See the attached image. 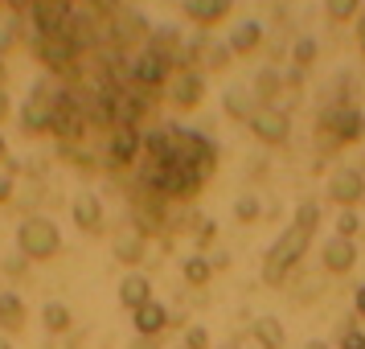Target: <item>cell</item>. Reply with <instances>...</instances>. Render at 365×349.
<instances>
[{
    "label": "cell",
    "instance_id": "cell-1",
    "mask_svg": "<svg viewBox=\"0 0 365 349\" xmlns=\"http://www.w3.org/2000/svg\"><path fill=\"white\" fill-rule=\"evenodd\" d=\"M316 218H320V206L316 201H304L296 210V218H292V226L267 247L263 255V280L275 288V283L287 280V271L299 263V255L308 251V243H312V234H316Z\"/></svg>",
    "mask_w": 365,
    "mask_h": 349
},
{
    "label": "cell",
    "instance_id": "cell-2",
    "mask_svg": "<svg viewBox=\"0 0 365 349\" xmlns=\"http://www.w3.org/2000/svg\"><path fill=\"white\" fill-rule=\"evenodd\" d=\"M201 168L193 165H156L152 161L148 168H144V181H148V189L156 193V198H193L201 189Z\"/></svg>",
    "mask_w": 365,
    "mask_h": 349
},
{
    "label": "cell",
    "instance_id": "cell-3",
    "mask_svg": "<svg viewBox=\"0 0 365 349\" xmlns=\"http://www.w3.org/2000/svg\"><path fill=\"white\" fill-rule=\"evenodd\" d=\"M17 251L29 263H34V259H53V255L62 251V234H58V226H53L46 214H34L17 226Z\"/></svg>",
    "mask_w": 365,
    "mask_h": 349
},
{
    "label": "cell",
    "instance_id": "cell-4",
    "mask_svg": "<svg viewBox=\"0 0 365 349\" xmlns=\"http://www.w3.org/2000/svg\"><path fill=\"white\" fill-rule=\"evenodd\" d=\"M86 111H83V103L74 99L70 91H62V99L50 107V132L62 140V144H74V140H83V132H86Z\"/></svg>",
    "mask_w": 365,
    "mask_h": 349
},
{
    "label": "cell",
    "instance_id": "cell-5",
    "mask_svg": "<svg viewBox=\"0 0 365 349\" xmlns=\"http://www.w3.org/2000/svg\"><path fill=\"white\" fill-rule=\"evenodd\" d=\"M320 128L332 132V144H349V140H361L365 136V116L357 107H349V103H336V107H329L320 116Z\"/></svg>",
    "mask_w": 365,
    "mask_h": 349
},
{
    "label": "cell",
    "instance_id": "cell-6",
    "mask_svg": "<svg viewBox=\"0 0 365 349\" xmlns=\"http://www.w3.org/2000/svg\"><path fill=\"white\" fill-rule=\"evenodd\" d=\"M168 103L177 111H193L205 99V83H201V70H173L168 74Z\"/></svg>",
    "mask_w": 365,
    "mask_h": 349
},
{
    "label": "cell",
    "instance_id": "cell-7",
    "mask_svg": "<svg viewBox=\"0 0 365 349\" xmlns=\"http://www.w3.org/2000/svg\"><path fill=\"white\" fill-rule=\"evenodd\" d=\"M250 132L259 136L263 144H287V136H292V119H287L283 107L267 103V107H259V111L250 116Z\"/></svg>",
    "mask_w": 365,
    "mask_h": 349
},
{
    "label": "cell",
    "instance_id": "cell-8",
    "mask_svg": "<svg viewBox=\"0 0 365 349\" xmlns=\"http://www.w3.org/2000/svg\"><path fill=\"white\" fill-rule=\"evenodd\" d=\"M128 66H132V79H135L140 86H165L168 74H173V70H168V58H165L160 50H152V46L135 54Z\"/></svg>",
    "mask_w": 365,
    "mask_h": 349
},
{
    "label": "cell",
    "instance_id": "cell-9",
    "mask_svg": "<svg viewBox=\"0 0 365 349\" xmlns=\"http://www.w3.org/2000/svg\"><path fill=\"white\" fill-rule=\"evenodd\" d=\"M329 198L336 201L341 210H353V206L365 198V173H357V168H341V173H332L329 177Z\"/></svg>",
    "mask_w": 365,
    "mask_h": 349
},
{
    "label": "cell",
    "instance_id": "cell-10",
    "mask_svg": "<svg viewBox=\"0 0 365 349\" xmlns=\"http://www.w3.org/2000/svg\"><path fill=\"white\" fill-rule=\"evenodd\" d=\"M70 218L78 222V231L103 234V198L95 193V189H83L78 198L70 201Z\"/></svg>",
    "mask_w": 365,
    "mask_h": 349
},
{
    "label": "cell",
    "instance_id": "cell-11",
    "mask_svg": "<svg viewBox=\"0 0 365 349\" xmlns=\"http://www.w3.org/2000/svg\"><path fill=\"white\" fill-rule=\"evenodd\" d=\"M37 58L50 66V74H74V46L66 37H41L37 41Z\"/></svg>",
    "mask_w": 365,
    "mask_h": 349
},
{
    "label": "cell",
    "instance_id": "cell-12",
    "mask_svg": "<svg viewBox=\"0 0 365 349\" xmlns=\"http://www.w3.org/2000/svg\"><path fill=\"white\" fill-rule=\"evenodd\" d=\"M144 144V136L135 128H111V144H107V165H132L135 152Z\"/></svg>",
    "mask_w": 365,
    "mask_h": 349
},
{
    "label": "cell",
    "instance_id": "cell-13",
    "mask_svg": "<svg viewBox=\"0 0 365 349\" xmlns=\"http://www.w3.org/2000/svg\"><path fill=\"white\" fill-rule=\"evenodd\" d=\"M132 325H135L140 337H156V333H165L168 325H173V316H168V308L160 300H148V304H140L132 313Z\"/></svg>",
    "mask_w": 365,
    "mask_h": 349
},
{
    "label": "cell",
    "instance_id": "cell-14",
    "mask_svg": "<svg viewBox=\"0 0 365 349\" xmlns=\"http://www.w3.org/2000/svg\"><path fill=\"white\" fill-rule=\"evenodd\" d=\"M353 263H357V247H353V238L332 234L329 243H324V267H329L332 275H345V271H353Z\"/></svg>",
    "mask_w": 365,
    "mask_h": 349
},
{
    "label": "cell",
    "instance_id": "cell-15",
    "mask_svg": "<svg viewBox=\"0 0 365 349\" xmlns=\"http://www.w3.org/2000/svg\"><path fill=\"white\" fill-rule=\"evenodd\" d=\"M234 9V0H185V17L193 21V25H217V21L226 17Z\"/></svg>",
    "mask_w": 365,
    "mask_h": 349
},
{
    "label": "cell",
    "instance_id": "cell-16",
    "mask_svg": "<svg viewBox=\"0 0 365 349\" xmlns=\"http://www.w3.org/2000/svg\"><path fill=\"white\" fill-rule=\"evenodd\" d=\"M152 300V283H148V275H140V271H128L123 280H119V304L123 308H140V304H148Z\"/></svg>",
    "mask_w": 365,
    "mask_h": 349
},
{
    "label": "cell",
    "instance_id": "cell-17",
    "mask_svg": "<svg viewBox=\"0 0 365 349\" xmlns=\"http://www.w3.org/2000/svg\"><path fill=\"white\" fill-rule=\"evenodd\" d=\"M230 54H255L259 46H263V25L259 21H242V25H234V34H230Z\"/></svg>",
    "mask_w": 365,
    "mask_h": 349
},
{
    "label": "cell",
    "instance_id": "cell-18",
    "mask_svg": "<svg viewBox=\"0 0 365 349\" xmlns=\"http://www.w3.org/2000/svg\"><path fill=\"white\" fill-rule=\"evenodd\" d=\"M115 259L128 263V267L144 259V234L135 231V226H123V231L115 234Z\"/></svg>",
    "mask_w": 365,
    "mask_h": 349
},
{
    "label": "cell",
    "instance_id": "cell-19",
    "mask_svg": "<svg viewBox=\"0 0 365 349\" xmlns=\"http://www.w3.org/2000/svg\"><path fill=\"white\" fill-rule=\"evenodd\" d=\"M255 341L263 349H283L287 345V333H283V325L275 316H259V320H255Z\"/></svg>",
    "mask_w": 365,
    "mask_h": 349
},
{
    "label": "cell",
    "instance_id": "cell-20",
    "mask_svg": "<svg viewBox=\"0 0 365 349\" xmlns=\"http://www.w3.org/2000/svg\"><path fill=\"white\" fill-rule=\"evenodd\" d=\"M0 325L9 333H17L25 325V304H21L17 292H0Z\"/></svg>",
    "mask_w": 365,
    "mask_h": 349
},
{
    "label": "cell",
    "instance_id": "cell-21",
    "mask_svg": "<svg viewBox=\"0 0 365 349\" xmlns=\"http://www.w3.org/2000/svg\"><path fill=\"white\" fill-rule=\"evenodd\" d=\"M21 128L29 136H41V132H50V107H41V103H25L21 107Z\"/></svg>",
    "mask_w": 365,
    "mask_h": 349
},
{
    "label": "cell",
    "instance_id": "cell-22",
    "mask_svg": "<svg viewBox=\"0 0 365 349\" xmlns=\"http://www.w3.org/2000/svg\"><path fill=\"white\" fill-rule=\"evenodd\" d=\"M41 320H46L50 333H70V320H74V316H70V308L62 300H50V304L41 308Z\"/></svg>",
    "mask_w": 365,
    "mask_h": 349
},
{
    "label": "cell",
    "instance_id": "cell-23",
    "mask_svg": "<svg viewBox=\"0 0 365 349\" xmlns=\"http://www.w3.org/2000/svg\"><path fill=\"white\" fill-rule=\"evenodd\" d=\"M210 275H214V267H210L205 255H189V259H185V283H189V288H205Z\"/></svg>",
    "mask_w": 365,
    "mask_h": 349
},
{
    "label": "cell",
    "instance_id": "cell-24",
    "mask_svg": "<svg viewBox=\"0 0 365 349\" xmlns=\"http://www.w3.org/2000/svg\"><path fill=\"white\" fill-rule=\"evenodd\" d=\"M279 91H283V74H279V70H271V66L259 70V79H255V95H259L263 103H271Z\"/></svg>",
    "mask_w": 365,
    "mask_h": 349
},
{
    "label": "cell",
    "instance_id": "cell-25",
    "mask_svg": "<svg viewBox=\"0 0 365 349\" xmlns=\"http://www.w3.org/2000/svg\"><path fill=\"white\" fill-rule=\"evenodd\" d=\"M259 218H263V201L255 198V193H242V198L234 201V222L250 226V222H259Z\"/></svg>",
    "mask_w": 365,
    "mask_h": 349
},
{
    "label": "cell",
    "instance_id": "cell-26",
    "mask_svg": "<svg viewBox=\"0 0 365 349\" xmlns=\"http://www.w3.org/2000/svg\"><path fill=\"white\" fill-rule=\"evenodd\" d=\"M226 111H230L234 119H247V123H250V116H255L259 107H255V99H247V95H238V91H226Z\"/></svg>",
    "mask_w": 365,
    "mask_h": 349
},
{
    "label": "cell",
    "instance_id": "cell-27",
    "mask_svg": "<svg viewBox=\"0 0 365 349\" xmlns=\"http://www.w3.org/2000/svg\"><path fill=\"white\" fill-rule=\"evenodd\" d=\"M324 13L332 21H353L361 13V0H324Z\"/></svg>",
    "mask_w": 365,
    "mask_h": 349
},
{
    "label": "cell",
    "instance_id": "cell-28",
    "mask_svg": "<svg viewBox=\"0 0 365 349\" xmlns=\"http://www.w3.org/2000/svg\"><path fill=\"white\" fill-rule=\"evenodd\" d=\"M292 62H296V70H304V66L316 62V41L312 37H299L296 46H292Z\"/></svg>",
    "mask_w": 365,
    "mask_h": 349
},
{
    "label": "cell",
    "instance_id": "cell-29",
    "mask_svg": "<svg viewBox=\"0 0 365 349\" xmlns=\"http://www.w3.org/2000/svg\"><path fill=\"white\" fill-rule=\"evenodd\" d=\"M357 231H361V218H357V210H341V214H336V234H341V238H353Z\"/></svg>",
    "mask_w": 365,
    "mask_h": 349
},
{
    "label": "cell",
    "instance_id": "cell-30",
    "mask_svg": "<svg viewBox=\"0 0 365 349\" xmlns=\"http://www.w3.org/2000/svg\"><path fill=\"white\" fill-rule=\"evenodd\" d=\"M230 62V46H205V70H222Z\"/></svg>",
    "mask_w": 365,
    "mask_h": 349
},
{
    "label": "cell",
    "instance_id": "cell-31",
    "mask_svg": "<svg viewBox=\"0 0 365 349\" xmlns=\"http://www.w3.org/2000/svg\"><path fill=\"white\" fill-rule=\"evenodd\" d=\"M341 349H365V333L357 329V325H345V333H341Z\"/></svg>",
    "mask_w": 365,
    "mask_h": 349
},
{
    "label": "cell",
    "instance_id": "cell-32",
    "mask_svg": "<svg viewBox=\"0 0 365 349\" xmlns=\"http://www.w3.org/2000/svg\"><path fill=\"white\" fill-rule=\"evenodd\" d=\"M185 349H210V333L205 329H189L185 333Z\"/></svg>",
    "mask_w": 365,
    "mask_h": 349
},
{
    "label": "cell",
    "instance_id": "cell-33",
    "mask_svg": "<svg viewBox=\"0 0 365 349\" xmlns=\"http://www.w3.org/2000/svg\"><path fill=\"white\" fill-rule=\"evenodd\" d=\"M193 234H197V243H201V247H205V243H214L217 226H214V222H210V218H201V226H197V231H193Z\"/></svg>",
    "mask_w": 365,
    "mask_h": 349
},
{
    "label": "cell",
    "instance_id": "cell-34",
    "mask_svg": "<svg viewBox=\"0 0 365 349\" xmlns=\"http://www.w3.org/2000/svg\"><path fill=\"white\" fill-rule=\"evenodd\" d=\"M25 263H29V259H25V255H13V259H4V271H9V275H21V271H25Z\"/></svg>",
    "mask_w": 365,
    "mask_h": 349
},
{
    "label": "cell",
    "instance_id": "cell-35",
    "mask_svg": "<svg viewBox=\"0 0 365 349\" xmlns=\"http://www.w3.org/2000/svg\"><path fill=\"white\" fill-rule=\"evenodd\" d=\"M132 349H160V341H156V337H135Z\"/></svg>",
    "mask_w": 365,
    "mask_h": 349
},
{
    "label": "cell",
    "instance_id": "cell-36",
    "mask_svg": "<svg viewBox=\"0 0 365 349\" xmlns=\"http://www.w3.org/2000/svg\"><path fill=\"white\" fill-rule=\"evenodd\" d=\"M13 198V177H0V201Z\"/></svg>",
    "mask_w": 365,
    "mask_h": 349
},
{
    "label": "cell",
    "instance_id": "cell-37",
    "mask_svg": "<svg viewBox=\"0 0 365 349\" xmlns=\"http://www.w3.org/2000/svg\"><path fill=\"white\" fill-rule=\"evenodd\" d=\"M353 304H357V313L365 316V283H357V292H353Z\"/></svg>",
    "mask_w": 365,
    "mask_h": 349
},
{
    "label": "cell",
    "instance_id": "cell-38",
    "mask_svg": "<svg viewBox=\"0 0 365 349\" xmlns=\"http://www.w3.org/2000/svg\"><path fill=\"white\" fill-rule=\"evenodd\" d=\"M9 116V91H0V119Z\"/></svg>",
    "mask_w": 365,
    "mask_h": 349
},
{
    "label": "cell",
    "instance_id": "cell-39",
    "mask_svg": "<svg viewBox=\"0 0 365 349\" xmlns=\"http://www.w3.org/2000/svg\"><path fill=\"white\" fill-rule=\"evenodd\" d=\"M357 41H361V54H365V13H361V25H357Z\"/></svg>",
    "mask_w": 365,
    "mask_h": 349
},
{
    "label": "cell",
    "instance_id": "cell-40",
    "mask_svg": "<svg viewBox=\"0 0 365 349\" xmlns=\"http://www.w3.org/2000/svg\"><path fill=\"white\" fill-rule=\"evenodd\" d=\"M304 349H332V345H329V341H308Z\"/></svg>",
    "mask_w": 365,
    "mask_h": 349
},
{
    "label": "cell",
    "instance_id": "cell-41",
    "mask_svg": "<svg viewBox=\"0 0 365 349\" xmlns=\"http://www.w3.org/2000/svg\"><path fill=\"white\" fill-rule=\"evenodd\" d=\"M0 161H9V148H4V136H0Z\"/></svg>",
    "mask_w": 365,
    "mask_h": 349
},
{
    "label": "cell",
    "instance_id": "cell-42",
    "mask_svg": "<svg viewBox=\"0 0 365 349\" xmlns=\"http://www.w3.org/2000/svg\"><path fill=\"white\" fill-rule=\"evenodd\" d=\"M4 79H9V74H4V62H0V91H4Z\"/></svg>",
    "mask_w": 365,
    "mask_h": 349
},
{
    "label": "cell",
    "instance_id": "cell-43",
    "mask_svg": "<svg viewBox=\"0 0 365 349\" xmlns=\"http://www.w3.org/2000/svg\"><path fill=\"white\" fill-rule=\"evenodd\" d=\"M226 349H238V345H226Z\"/></svg>",
    "mask_w": 365,
    "mask_h": 349
},
{
    "label": "cell",
    "instance_id": "cell-44",
    "mask_svg": "<svg viewBox=\"0 0 365 349\" xmlns=\"http://www.w3.org/2000/svg\"><path fill=\"white\" fill-rule=\"evenodd\" d=\"M0 349H9V345H0Z\"/></svg>",
    "mask_w": 365,
    "mask_h": 349
}]
</instances>
